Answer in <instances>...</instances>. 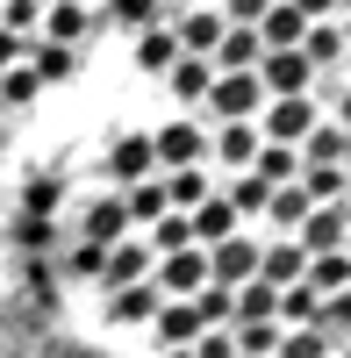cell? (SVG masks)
Instances as JSON below:
<instances>
[{
    "label": "cell",
    "mask_w": 351,
    "mask_h": 358,
    "mask_svg": "<svg viewBox=\"0 0 351 358\" xmlns=\"http://www.w3.org/2000/svg\"><path fill=\"white\" fill-rule=\"evenodd\" d=\"M122 215H129V222H158V215H172L165 179H143V187H129V194H122Z\"/></svg>",
    "instance_id": "4316f807"
},
{
    "label": "cell",
    "mask_w": 351,
    "mask_h": 358,
    "mask_svg": "<svg viewBox=\"0 0 351 358\" xmlns=\"http://www.w3.org/2000/svg\"><path fill=\"white\" fill-rule=\"evenodd\" d=\"M308 86H315V72H308L301 50H266L258 57V94L266 101H308Z\"/></svg>",
    "instance_id": "6da1fadb"
},
{
    "label": "cell",
    "mask_w": 351,
    "mask_h": 358,
    "mask_svg": "<svg viewBox=\"0 0 351 358\" xmlns=\"http://www.w3.org/2000/svg\"><path fill=\"white\" fill-rule=\"evenodd\" d=\"M294 187H301V201H308V208H337V201L351 194V172H344V165H301Z\"/></svg>",
    "instance_id": "ac0fdd59"
},
{
    "label": "cell",
    "mask_w": 351,
    "mask_h": 358,
    "mask_svg": "<svg viewBox=\"0 0 351 358\" xmlns=\"http://www.w3.org/2000/svg\"><path fill=\"white\" fill-rule=\"evenodd\" d=\"M194 315L208 322V330H229V287H201L194 294Z\"/></svg>",
    "instance_id": "74e56055"
},
{
    "label": "cell",
    "mask_w": 351,
    "mask_h": 358,
    "mask_svg": "<svg viewBox=\"0 0 351 358\" xmlns=\"http://www.w3.org/2000/svg\"><path fill=\"white\" fill-rule=\"evenodd\" d=\"M258 57H266L258 29H229V22H222V43H215L208 65H215V72H258Z\"/></svg>",
    "instance_id": "5bb4252c"
},
{
    "label": "cell",
    "mask_w": 351,
    "mask_h": 358,
    "mask_svg": "<svg viewBox=\"0 0 351 358\" xmlns=\"http://www.w3.org/2000/svg\"><path fill=\"white\" fill-rule=\"evenodd\" d=\"M273 358H337V344H330L323 330H287V337L273 344Z\"/></svg>",
    "instance_id": "4dcf8cb0"
},
{
    "label": "cell",
    "mask_w": 351,
    "mask_h": 358,
    "mask_svg": "<svg viewBox=\"0 0 351 358\" xmlns=\"http://www.w3.org/2000/svg\"><path fill=\"white\" fill-rule=\"evenodd\" d=\"M79 8H108V0H79Z\"/></svg>",
    "instance_id": "ee69618b"
},
{
    "label": "cell",
    "mask_w": 351,
    "mask_h": 358,
    "mask_svg": "<svg viewBox=\"0 0 351 358\" xmlns=\"http://www.w3.org/2000/svg\"><path fill=\"white\" fill-rule=\"evenodd\" d=\"M301 22H337V0H287Z\"/></svg>",
    "instance_id": "b9f144b4"
},
{
    "label": "cell",
    "mask_w": 351,
    "mask_h": 358,
    "mask_svg": "<svg viewBox=\"0 0 351 358\" xmlns=\"http://www.w3.org/2000/svg\"><path fill=\"white\" fill-rule=\"evenodd\" d=\"M315 330H323L330 344L351 337V287H344V294H323V308H315Z\"/></svg>",
    "instance_id": "d6a6232c"
},
{
    "label": "cell",
    "mask_w": 351,
    "mask_h": 358,
    "mask_svg": "<svg viewBox=\"0 0 351 358\" xmlns=\"http://www.w3.org/2000/svg\"><path fill=\"white\" fill-rule=\"evenodd\" d=\"M172 36H180V57H215V43H222V15H187Z\"/></svg>",
    "instance_id": "cb8c5ba5"
},
{
    "label": "cell",
    "mask_w": 351,
    "mask_h": 358,
    "mask_svg": "<svg viewBox=\"0 0 351 358\" xmlns=\"http://www.w3.org/2000/svg\"><path fill=\"white\" fill-rule=\"evenodd\" d=\"M122 236H129L122 194H108V201H86V215H79V244H101V251H115Z\"/></svg>",
    "instance_id": "ba28073f"
},
{
    "label": "cell",
    "mask_w": 351,
    "mask_h": 358,
    "mask_svg": "<svg viewBox=\"0 0 351 358\" xmlns=\"http://www.w3.org/2000/svg\"><path fill=\"white\" fill-rule=\"evenodd\" d=\"M165 358H194V351H165Z\"/></svg>",
    "instance_id": "f6af8a7d"
},
{
    "label": "cell",
    "mask_w": 351,
    "mask_h": 358,
    "mask_svg": "<svg viewBox=\"0 0 351 358\" xmlns=\"http://www.w3.org/2000/svg\"><path fill=\"white\" fill-rule=\"evenodd\" d=\"M136 65L165 79L172 65H180V36H172V29H143V36H136Z\"/></svg>",
    "instance_id": "d4e9b609"
},
{
    "label": "cell",
    "mask_w": 351,
    "mask_h": 358,
    "mask_svg": "<svg viewBox=\"0 0 351 358\" xmlns=\"http://www.w3.org/2000/svg\"><path fill=\"white\" fill-rule=\"evenodd\" d=\"M266 194H273V187H258V179L244 172V179H237V187H229L222 201H229V208H237V222H244V215H266Z\"/></svg>",
    "instance_id": "8d00e7d4"
},
{
    "label": "cell",
    "mask_w": 351,
    "mask_h": 358,
    "mask_svg": "<svg viewBox=\"0 0 351 358\" xmlns=\"http://www.w3.org/2000/svg\"><path fill=\"white\" fill-rule=\"evenodd\" d=\"M258 108H266L258 72H215V86H208V115H215V122H251Z\"/></svg>",
    "instance_id": "3957f363"
},
{
    "label": "cell",
    "mask_w": 351,
    "mask_h": 358,
    "mask_svg": "<svg viewBox=\"0 0 351 358\" xmlns=\"http://www.w3.org/2000/svg\"><path fill=\"white\" fill-rule=\"evenodd\" d=\"M294 244H301V258H330V251H344V244H351L344 201H337V208H308L301 229H294Z\"/></svg>",
    "instance_id": "52a82bcc"
},
{
    "label": "cell",
    "mask_w": 351,
    "mask_h": 358,
    "mask_svg": "<svg viewBox=\"0 0 351 358\" xmlns=\"http://www.w3.org/2000/svg\"><path fill=\"white\" fill-rule=\"evenodd\" d=\"M301 273H308V258H301V244H294V236H280V244H266V251H258V280H266L273 294H280V287H301Z\"/></svg>",
    "instance_id": "7c38bea8"
},
{
    "label": "cell",
    "mask_w": 351,
    "mask_h": 358,
    "mask_svg": "<svg viewBox=\"0 0 351 358\" xmlns=\"http://www.w3.org/2000/svg\"><path fill=\"white\" fill-rule=\"evenodd\" d=\"M158 308H165V294H158L151 280H136V287H122V294H115V308H108V315H115V322H151Z\"/></svg>",
    "instance_id": "484cf974"
},
{
    "label": "cell",
    "mask_w": 351,
    "mask_h": 358,
    "mask_svg": "<svg viewBox=\"0 0 351 358\" xmlns=\"http://www.w3.org/2000/svg\"><path fill=\"white\" fill-rule=\"evenodd\" d=\"M208 151H215L222 165H237V172H251V158H258V122H222V129L208 136Z\"/></svg>",
    "instance_id": "d6986e66"
},
{
    "label": "cell",
    "mask_w": 351,
    "mask_h": 358,
    "mask_svg": "<svg viewBox=\"0 0 351 358\" xmlns=\"http://www.w3.org/2000/svg\"><path fill=\"white\" fill-rule=\"evenodd\" d=\"M337 8H344V15H351V0H337Z\"/></svg>",
    "instance_id": "bcb514c9"
},
{
    "label": "cell",
    "mask_w": 351,
    "mask_h": 358,
    "mask_svg": "<svg viewBox=\"0 0 351 358\" xmlns=\"http://www.w3.org/2000/svg\"><path fill=\"white\" fill-rule=\"evenodd\" d=\"M108 22L143 36V29H158V0H108Z\"/></svg>",
    "instance_id": "836d02e7"
},
{
    "label": "cell",
    "mask_w": 351,
    "mask_h": 358,
    "mask_svg": "<svg viewBox=\"0 0 351 358\" xmlns=\"http://www.w3.org/2000/svg\"><path fill=\"white\" fill-rule=\"evenodd\" d=\"M151 158H158V179H165V172H194L201 158H208V136H201L194 122H165V129L151 136Z\"/></svg>",
    "instance_id": "5b68a950"
},
{
    "label": "cell",
    "mask_w": 351,
    "mask_h": 358,
    "mask_svg": "<svg viewBox=\"0 0 351 358\" xmlns=\"http://www.w3.org/2000/svg\"><path fill=\"white\" fill-rule=\"evenodd\" d=\"M151 244H143V236H122V244H115L108 251V265H101V280L115 287V294H122V287H136V280H151Z\"/></svg>",
    "instance_id": "30bf717a"
},
{
    "label": "cell",
    "mask_w": 351,
    "mask_h": 358,
    "mask_svg": "<svg viewBox=\"0 0 351 358\" xmlns=\"http://www.w3.org/2000/svg\"><path fill=\"white\" fill-rule=\"evenodd\" d=\"M315 308H323V294H308V287H280V308H273V322H294V330H315Z\"/></svg>",
    "instance_id": "83f0119b"
},
{
    "label": "cell",
    "mask_w": 351,
    "mask_h": 358,
    "mask_svg": "<svg viewBox=\"0 0 351 358\" xmlns=\"http://www.w3.org/2000/svg\"><path fill=\"white\" fill-rule=\"evenodd\" d=\"M266 215H273L280 229H301V215H308V201H301V187H273V194H266Z\"/></svg>",
    "instance_id": "d590c367"
},
{
    "label": "cell",
    "mask_w": 351,
    "mask_h": 358,
    "mask_svg": "<svg viewBox=\"0 0 351 358\" xmlns=\"http://www.w3.org/2000/svg\"><path fill=\"white\" fill-rule=\"evenodd\" d=\"M273 308H280V294L266 280H251V287L229 294V330H237V322H273Z\"/></svg>",
    "instance_id": "603a6c76"
},
{
    "label": "cell",
    "mask_w": 351,
    "mask_h": 358,
    "mask_svg": "<svg viewBox=\"0 0 351 358\" xmlns=\"http://www.w3.org/2000/svg\"><path fill=\"white\" fill-rule=\"evenodd\" d=\"M108 172L122 179V187H143V179H158V158H151V136H122L108 151Z\"/></svg>",
    "instance_id": "9a60e30c"
},
{
    "label": "cell",
    "mask_w": 351,
    "mask_h": 358,
    "mask_svg": "<svg viewBox=\"0 0 351 358\" xmlns=\"http://www.w3.org/2000/svg\"><path fill=\"white\" fill-rule=\"evenodd\" d=\"M143 244H151V258H172V251H187V244H194V236H187V215H158Z\"/></svg>",
    "instance_id": "1f68e13d"
},
{
    "label": "cell",
    "mask_w": 351,
    "mask_h": 358,
    "mask_svg": "<svg viewBox=\"0 0 351 358\" xmlns=\"http://www.w3.org/2000/svg\"><path fill=\"white\" fill-rule=\"evenodd\" d=\"M165 86H172V101H180V108H194V101H208L215 65H208V57H180V65L165 72Z\"/></svg>",
    "instance_id": "ffe728a7"
},
{
    "label": "cell",
    "mask_w": 351,
    "mask_h": 358,
    "mask_svg": "<svg viewBox=\"0 0 351 358\" xmlns=\"http://www.w3.org/2000/svg\"><path fill=\"white\" fill-rule=\"evenodd\" d=\"M187 236H194L201 251H208V244H222V236H237V208H229L222 194H208L201 208H187Z\"/></svg>",
    "instance_id": "8fae6325"
},
{
    "label": "cell",
    "mask_w": 351,
    "mask_h": 358,
    "mask_svg": "<svg viewBox=\"0 0 351 358\" xmlns=\"http://www.w3.org/2000/svg\"><path fill=\"white\" fill-rule=\"evenodd\" d=\"M337 29H344V50H351V15H344V22H337Z\"/></svg>",
    "instance_id": "7bdbcfd3"
},
{
    "label": "cell",
    "mask_w": 351,
    "mask_h": 358,
    "mask_svg": "<svg viewBox=\"0 0 351 358\" xmlns=\"http://www.w3.org/2000/svg\"><path fill=\"white\" fill-rule=\"evenodd\" d=\"M36 94H43V86H36L29 65H8V72H0V108H29Z\"/></svg>",
    "instance_id": "e575fe53"
},
{
    "label": "cell",
    "mask_w": 351,
    "mask_h": 358,
    "mask_svg": "<svg viewBox=\"0 0 351 358\" xmlns=\"http://www.w3.org/2000/svg\"><path fill=\"white\" fill-rule=\"evenodd\" d=\"M301 57H308V72H337L344 57H351V50H344V29H337V22H308V29H301Z\"/></svg>",
    "instance_id": "2e32d148"
},
{
    "label": "cell",
    "mask_w": 351,
    "mask_h": 358,
    "mask_svg": "<svg viewBox=\"0 0 351 358\" xmlns=\"http://www.w3.org/2000/svg\"><path fill=\"white\" fill-rule=\"evenodd\" d=\"M315 122H323L315 101H266V129H258V143H287V151H301Z\"/></svg>",
    "instance_id": "8992f818"
},
{
    "label": "cell",
    "mask_w": 351,
    "mask_h": 358,
    "mask_svg": "<svg viewBox=\"0 0 351 358\" xmlns=\"http://www.w3.org/2000/svg\"><path fill=\"white\" fill-rule=\"evenodd\" d=\"M301 165H344V129L337 122H315L301 143Z\"/></svg>",
    "instance_id": "f1b7e54d"
},
{
    "label": "cell",
    "mask_w": 351,
    "mask_h": 358,
    "mask_svg": "<svg viewBox=\"0 0 351 358\" xmlns=\"http://www.w3.org/2000/svg\"><path fill=\"white\" fill-rule=\"evenodd\" d=\"M65 265H72L79 280H101V265H108V251H101V244H72V258H65Z\"/></svg>",
    "instance_id": "f35d334b"
},
{
    "label": "cell",
    "mask_w": 351,
    "mask_h": 358,
    "mask_svg": "<svg viewBox=\"0 0 351 358\" xmlns=\"http://www.w3.org/2000/svg\"><path fill=\"white\" fill-rule=\"evenodd\" d=\"M194 358H237V344H229V330H201L194 344H187Z\"/></svg>",
    "instance_id": "ab89813d"
},
{
    "label": "cell",
    "mask_w": 351,
    "mask_h": 358,
    "mask_svg": "<svg viewBox=\"0 0 351 358\" xmlns=\"http://www.w3.org/2000/svg\"><path fill=\"white\" fill-rule=\"evenodd\" d=\"M36 36H43V43L79 50V36H94V8H79V0H50L43 22H36Z\"/></svg>",
    "instance_id": "9c48e42d"
},
{
    "label": "cell",
    "mask_w": 351,
    "mask_h": 358,
    "mask_svg": "<svg viewBox=\"0 0 351 358\" xmlns=\"http://www.w3.org/2000/svg\"><path fill=\"white\" fill-rule=\"evenodd\" d=\"M22 65L36 72V86H65V79L79 72V50H65V43H43V36H29V50H22Z\"/></svg>",
    "instance_id": "4fadbf2b"
},
{
    "label": "cell",
    "mask_w": 351,
    "mask_h": 358,
    "mask_svg": "<svg viewBox=\"0 0 351 358\" xmlns=\"http://www.w3.org/2000/svg\"><path fill=\"white\" fill-rule=\"evenodd\" d=\"M301 29H308V22L287 8V0H273V8L258 15V43H266V50H301Z\"/></svg>",
    "instance_id": "7402d4cb"
},
{
    "label": "cell",
    "mask_w": 351,
    "mask_h": 358,
    "mask_svg": "<svg viewBox=\"0 0 351 358\" xmlns=\"http://www.w3.org/2000/svg\"><path fill=\"white\" fill-rule=\"evenodd\" d=\"M344 201H351V194H344Z\"/></svg>",
    "instance_id": "7dc6e473"
},
{
    "label": "cell",
    "mask_w": 351,
    "mask_h": 358,
    "mask_svg": "<svg viewBox=\"0 0 351 358\" xmlns=\"http://www.w3.org/2000/svg\"><path fill=\"white\" fill-rule=\"evenodd\" d=\"M229 344H237V358H273L280 322H237V330H229Z\"/></svg>",
    "instance_id": "f546056e"
},
{
    "label": "cell",
    "mask_w": 351,
    "mask_h": 358,
    "mask_svg": "<svg viewBox=\"0 0 351 358\" xmlns=\"http://www.w3.org/2000/svg\"><path fill=\"white\" fill-rule=\"evenodd\" d=\"M151 330H158V344H165V351H187L201 330H208V322L194 315V301H165V308L151 315Z\"/></svg>",
    "instance_id": "e0dca14e"
},
{
    "label": "cell",
    "mask_w": 351,
    "mask_h": 358,
    "mask_svg": "<svg viewBox=\"0 0 351 358\" xmlns=\"http://www.w3.org/2000/svg\"><path fill=\"white\" fill-rule=\"evenodd\" d=\"M151 287L165 294V301H194V294L208 287V251H201V244H187V251L158 258V265H151Z\"/></svg>",
    "instance_id": "7a4b0ae2"
},
{
    "label": "cell",
    "mask_w": 351,
    "mask_h": 358,
    "mask_svg": "<svg viewBox=\"0 0 351 358\" xmlns=\"http://www.w3.org/2000/svg\"><path fill=\"white\" fill-rule=\"evenodd\" d=\"M258 280V244L251 236H222V244H208V287H251Z\"/></svg>",
    "instance_id": "277c9868"
},
{
    "label": "cell",
    "mask_w": 351,
    "mask_h": 358,
    "mask_svg": "<svg viewBox=\"0 0 351 358\" xmlns=\"http://www.w3.org/2000/svg\"><path fill=\"white\" fill-rule=\"evenodd\" d=\"M251 179H258V187H294V179H301V151H287V143H258Z\"/></svg>",
    "instance_id": "44dd1931"
},
{
    "label": "cell",
    "mask_w": 351,
    "mask_h": 358,
    "mask_svg": "<svg viewBox=\"0 0 351 358\" xmlns=\"http://www.w3.org/2000/svg\"><path fill=\"white\" fill-rule=\"evenodd\" d=\"M266 8H273V0H229L222 22H229V29H258V15H266Z\"/></svg>",
    "instance_id": "60d3db41"
}]
</instances>
